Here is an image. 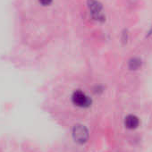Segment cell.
I'll return each mask as SVG.
<instances>
[{"label":"cell","mask_w":152,"mask_h":152,"mask_svg":"<svg viewBox=\"0 0 152 152\" xmlns=\"http://www.w3.org/2000/svg\"><path fill=\"white\" fill-rule=\"evenodd\" d=\"M89 7L91 12L92 16L97 20H103L104 16L101 13L102 6L99 2L95 1V0H90L89 1Z\"/></svg>","instance_id":"obj_1"},{"label":"cell","mask_w":152,"mask_h":152,"mask_svg":"<svg viewBox=\"0 0 152 152\" xmlns=\"http://www.w3.org/2000/svg\"><path fill=\"white\" fill-rule=\"evenodd\" d=\"M73 136L75 140H77L78 141L84 142L88 140V131L84 126L77 124L73 128Z\"/></svg>","instance_id":"obj_2"},{"label":"cell","mask_w":152,"mask_h":152,"mask_svg":"<svg viewBox=\"0 0 152 152\" xmlns=\"http://www.w3.org/2000/svg\"><path fill=\"white\" fill-rule=\"evenodd\" d=\"M53 0H39V3L41 5V6H44V7H48L52 4Z\"/></svg>","instance_id":"obj_5"},{"label":"cell","mask_w":152,"mask_h":152,"mask_svg":"<svg viewBox=\"0 0 152 152\" xmlns=\"http://www.w3.org/2000/svg\"><path fill=\"white\" fill-rule=\"evenodd\" d=\"M124 124L128 129H136L140 124V120L136 115H129L125 117Z\"/></svg>","instance_id":"obj_3"},{"label":"cell","mask_w":152,"mask_h":152,"mask_svg":"<svg viewBox=\"0 0 152 152\" xmlns=\"http://www.w3.org/2000/svg\"><path fill=\"white\" fill-rule=\"evenodd\" d=\"M140 64H141L140 60L137 59V58H134V59L131 60V62H130V68L135 70V69H138L140 66Z\"/></svg>","instance_id":"obj_4"}]
</instances>
